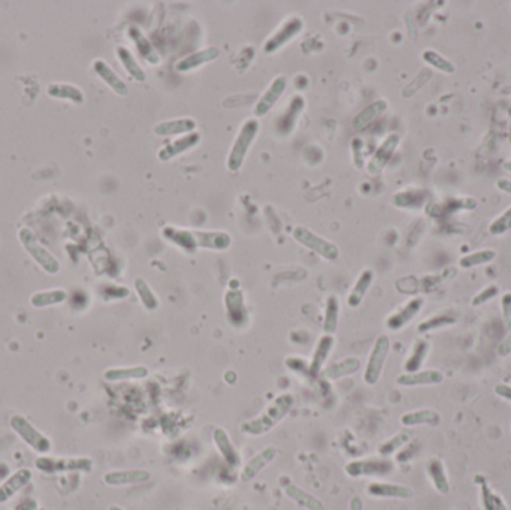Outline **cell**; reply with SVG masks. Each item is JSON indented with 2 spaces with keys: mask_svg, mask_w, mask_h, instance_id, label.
<instances>
[{
  "mask_svg": "<svg viewBox=\"0 0 511 510\" xmlns=\"http://www.w3.org/2000/svg\"><path fill=\"white\" fill-rule=\"evenodd\" d=\"M161 233L169 242H172V244L183 248L187 253H194L198 248L226 250L232 244V238L226 232L190 231L166 226Z\"/></svg>",
  "mask_w": 511,
  "mask_h": 510,
  "instance_id": "cell-1",
  "label": "cell"
},
{
  "mask_svg": "<svg viewBox=\"0 0 511 510\" xmlns=\"http://www.w3.org/2000/svg\"><path fill=\"white\" fill-rule=\"evenodd\" d=\"M293 404H295L293 395L289 392L280 394L278 396H275L270 404H267V406L262 410V413H259L257 416L246 420V422H242V425L239 426L241 433L250 437H262L267 434L287 418L290 410L293 409Z\"/></svg>",
  "mask_w": 511,
  "mask_h": 510,
  "instance_id": "cell-2",
  "label": "cell"
},
{
  "mask_svg": "<svg viewBox=\"0 0 511 510\" xmlns=\"http://www.w3.org/2000/svg\"><path fill=\"white\" fill-rule=\"evenodd\" d=\"M259 131H261V123H259L257 118H250L241 126L237 138H235L229 156H227L226 160L227 169H229L231 173H238L241 166L244 165L247 153L251 145H253L256 136L259 135Z\"/></svg>",
  "mask_w": 511,
  "mask_h": 510,
  "instance_id": "cell-3",
  "label": "cell"
},
{
  "mask_svg": "<svg viewBox=\"0 0 511 510\" xmlns=\"http://www.w3.org/2000/svg\"><path fill=\"white\" fill-rule=\"evenodd\" d=\"M389 352H391V338L386 334L378 335L376 338L374 346H372L363 371V382L368 386H374L380 382Z\"/></svg>",
  "mask_w": 511,
  "mask_h": 510,
  "instance_id": "cell-4",
  "label": "cell"
},
{
  "mask_svg": "<svg viewBox=\"0 0 511 510\" xmlns=\"http://www.w3.org/2000/svg\"><path fill=\"white\" fill-rule=\"evenodd\" d=\"M291 237H293L299 244L306 247L308 250H311V252L322 256L323 259H326V261H337L339 257V248L334 242L320 237L319 233L305 228V226H296L293 232H291Z\"/></svg>",
  "mask_w": 511,
  "mask_h": 510,
  "instance_id": "cell-5",
  "label": "cell"
},
{
  "mask_svg": "<svg viewBox=\"0 0 511 510\" xmlns=\"http://www.w3.org/2000/svg\"><path fill=\"white\" fill-rule=\"evenodd\" d=\"M11 426L12 430L18 434L20 439L27 444L29 448L36 450L38 453H48L51 450V442L47 439V435L40 433L38 428L30 424V420H27L21 415H14L11 416Z\"/></svg>",
  "mask_w": 511,
  "mask_h": 510,
  "instance_id": "cell-6",
  "label": "cell"
},
{
  "mask_svg": "<svg viewBox=\"0 0 511 510\" xmlns=\"http://www.w3.org/2000/svg\"><path fill=\"white\" fill-rule=\"evenodd\" d=\"M20 240L23 242L24 248L27 250V253L34 257V261L47 271L48 274H55L60 270V264L57 259L48 252V250L40 246V242L35 238L34 233H31L29 229H21L20 231Z\"/></svg>",
  "mask_w": 511,
  "mask_h": 510,
  "instance_id": "cell-7",
  "label": "cell"
},
{
  "mask_svg": "<svg viewBox=\"0 0 511 510\" xmlns=\"http://www.w3.org/2000/svg\"><path fill=\"white\" fill-rule=\"evenodd\" d=\"M93 463L88 458H47L42 457L36 461L38 470L44 473H57V472H75V470H86L88 472L92 468Z\"/></svg>",
  "mask_w": 511,
  "mask_h": 510,
  "instance_id": "cell-8",
  "label": "cell"
},
{
  "mask_svg": "<svg viewBox=\"0 0 511 510\" xmlns=\"http://www.w3.org/2000/svg\"><path fill=\"white\" fill-rule=\"evenodd\" d=\"M393 472V464L389 459H358L345 466V473L350 477L386 476Z\"/></svg>",
  "mask_w": 511,
  "mask_h": 510,
  "instance_id": "cell-9",
  "label": "cell"
},
{
  "mask_svg": "<svg viewBox=\"0 0 511 510\" xmlns=\"http://www.w3.org/2000/svg\"><path fill=\"white\" fill-rule=\"evenodd\" d=\"M302 29H304V21L301 18H298V17L289 18L270 39L266 40L263 51L266 54H271L280 50V48H283L287 42H290L291 39H295L299 34H301Z\"/></svg>",
  "mask_w": 511,
  "mask_h": 510,
  "instance_id": "cell-10",
  "label": "cell"
},
{
  "mask_svg": "<svg viewBox=\"0 0 511 510\" xmlns=\"http://www.w3.org/2000/svg\"><path fill=\"white\" fill-rule=\"evenodd\" d=\"M278 453L280 450L275 446H266L261 452H257L256 455L251 457L244 464V467L241 468L239 479L242 482H251L256 476L261 474V472L265 470V468L270 466L275 458L278 457Z\"/></svg>",
  "mask_w": 511,
  "mask_h": 510,
  "instance_id": "cell-11",
  "label": "cell"
},
{
  "mask_svg": "<svg viewBox=\"0 0 511 510\" xmlns=\"http://www.w3.org/2000/svg\"><path fill=\"white\" fill-rule=\"evenodd\" d=\"M399 141H401L399 135L391 133L383 142L380 144V147L376 150V153L372 155L371 160L368 162L367 169H368V173L371 175H378L381 171H383L386 165L393 157L397 145H399Z\"/></svg>",
  "mask_w": 511,
  "mask_h": 510,
  "instance_id": "cell-12",
  "label": "cell"
},
{
  "mask_svg": "<svg viewBox=\"0 0 511 510\" xmlns=\"http://www.w3.org/2000/svg\"><path fill=\"white\" fill-rule=\"evenodd\" d=\"M396 385L402 387L435 386L444 382V373L440 370H419L412 373H402L396 377Z\"/></svg>",
  "mask_w": 511,
  "mask_h": 510,
  "instance_id": "cell-13",
  "label": "cell"
},
{
  "mask_svg": "<svg viewBox=\"0 0 511 510\" xmlns=\"http://www.w3.org/2000/svg\"><path fill=\"white\" fill-rule=\"evenodd\" d=\"M151 479V473L144 468H127V470H112L103 474V482L108 487H127L140 485Z\"/></svg>",
  "mask_w": 511,
  "mask_h": 510,
  "instance_id": "cell-14",
  "label": "cell"
},
{
  "mask_svg": "<svg viewBox=\"0 0 511 510\" xmlns=\"http://www.w3.org/2000/svg\"><path fill=\"white\" fill-rule=\"evenodd\" d=\"M286 86H287V79L284 75L274 78V81L270 84V87L266 88V92L261 96V99L257 101L256 107L253 110L254 116L256 117H265L267 112H270L275 107V103L278 102V99L281 98V94L284 93V90H286Z\"/></svg>",
  "mask_w": 511,
  "mask_h": 510,
  "instance_id": "cell-15",
  "label": "cell"
},
{
  "mask_svg": "<svg viewBox=\"0 0 511 510\" xmlns=\"http://www.w3.org/2000/svg\"><path fill=\"white\" fill-rule=\"evenodd\" d=\"M361 368L362 362L358 356H347L344 359L337 361L334 364H330V366L324 367L320 376L324 380H328V382H337V380L356 374Z\"/></svg>",
  "mask_w": 511,
  "mask_h": 510,
  "instance_id": "cell-16",
  "label": "cell"
},
{
  "mask_svg": "<svg viewBox=\"0 0 511 510\" xmlns=\"http://www.w3.org/2000/svg\"><path fill=\"white\" fill-rule=\"evenodd\" d=\"M423 305H425V299L421 296H416V298L410 299L407 304L401 307L399 310L393 313L391 318L387 319V322H386L387 328L391 331H399V329L405 328L421 311Z\"/></svg>",
  "mask_w": 511,
  "mask_h": 510,
  "instance_id": "cell-17",
  "label": "cell"
},
{
  "mask_svg": "<svg viewBox=\"0 0 511 510\" xmlns=\"http://www.w3.org/2000/svg\"><path fill=\"white\" fill-rule=\"evenodd\" d=\"M213 440H214V444H215L218 453H220V457L223 458V461L227 466L233 467V468H237V467L241 466L239 453H238L237 448L233 446V442L231 440L229 433H227L223 426L214 428Z\"/></svg>",
  "mask_w": 511,
  "mask_h": 510,
  "instance_id": "cell-18",
  "label": "cell"
},
{
  "mask_svg": "<svg viewBox=\"0 0 511 510\" xmlns=\"http://www.w3.org/2000/svg\"><path fill=\"white\" fill-rule=\"evenodd\" d=\"M200 132H192L189 135H184L183 138H178V140H174L172 142L166 144L163 149H160L157 153V157L161 162H168L170 159H175L176 156L183 155V153L192 150L193 147L200 142Z\"/></svg>",
  "mask_w": 511,
  "mask_h": 510,
  "instance_id": "cell-19",
  "label": "cell"
},
{
  "mask_svg": "<svg viewBox=\"0 0 511 510\" xmlns=\"http://www.w3.org/2000/svg\"><path fill=\"white\" fill-rule=\"evenodd\" d=\"M369 497L374 498H411L412 489L410 487L392 482H371L367 487Z\"/></svg>",
  "mask_w": 511,
  "mask_h": 510,
  "instance_id": "cell-20",
  "label": "cell"
},
{
  "mask_svg": "<svg viewBox=\"0 0 511 510\" xmlns=\"http://www.w3.org/2000/svg\"><path fill=\"white\" fill-rule=\"evenodd\" d=\"M334 344H335L334 335L323 334L320 337L317 346H315V349H314L313 358L310 361L308 373H310L311 376H319L322 373V370L326 367V362L332 353V349H334Z\"/></svg>",
  "mask_w": 511,
  "mask_h": 510,
  "instance_id": "cell-21",
  "label": "cell"
},
{
  "mask_svg": "<svg viewBox=\"0 0 511 510\" xmlns=\"http://www.w3.org/2000/svg\"><path fill=\"white\" fill-rule=\"evenodd\" d=\"M196 121L193 118H175L169 121H161L154 126V133L157 136H175V135H189L196 131Z\"/></svg>",
  "mask_w": 511,
  "mask_h": 510,
  "instance_id": "cell-22",
  "label": "cell"
},
{
  "mask_svg": "<svg viewBox=\"0 0 511 510\" xmlns=\"http://www.w3.org/2000/svg\"><path fill=\"white\" fill-rule=\"evenodd\" d=\"M387 110V102L384 99H377L374 102H371L368 107H365L361 112H358L352 121L353 129L356 132H362L367 129L372 121L377 120L380 116H383Z\"/></svg>",
  "mask_w": 511,
  "mask_h": 510,
  "instance_id": "cell-23",
  "label": "cell"
},
{
  "mask_svg": "<svg viewBox=\"0 0 511 510\" xmlns=\"http://www.w3.org/2000/svg\"><path fill=\"white\" fill-rule=\"evenodd\" d=\"M284 494H286V497L293 501L295 505L305 510H324V505L320 498L313 496L311 492L296 487L293 483H289L284 487Z\"/></svg>",
  "mask_w": 511,
  "mask_h": 510,
  "instance_id": "cell-24",
  "label": "cell"
},
{
  "mask_svg": "<svg viewBox=\"0 0 511 510\" xmlns=\"http://www.w3.org/2000/svg\"><path fill=\"white\" fill-rule=\"evenodd\" d=\"M218 55H220V51H218V48L208 47V48H205V50H200L198 53H193V54L187 55V58L181 59L180 62L176 63L175 69L178 72H190L193 69H198L200 66H204V64L218 59Z\"/></svg>",
  "mask_w": 511,
  "mask_h": 510,
  "instance_id": "cell-25",
  "label": "cell"
},
{
  "mask_svg": "<svg viewBox=\"0 0 511 510\" xmlns=\"http://www.w3.org/2000/svg\"><path fill=\"white\" fill-rule=\"evenodd\" d=\"M441 422V415L434 409H419L404 413L401 416V424L407 428L420 425H438Z\"/></svg>",
  "mask_w": 511,
  "mask_h": 510,
  "instance_id": "cell-26",
  "label": "cell"
},
{
  "mask_svg": "<svg viewBox=\"0 0 511 510\" xmlns=\"http://www.w3.org/2000/svg\"><path fill=\"white\" fill-rule=\"evenodd\" d=\"M374 271L372 270H363L358 280H356L354 286L352 288L350 294H348L347 296V304L348 307H352V309H358V307L362 304L365 295H367V292L369 290L372 281H374Z\"/></svg>",
  "mask_w": 511,
  "mask_h": 510,
  "instance_id": "cell-27",
  "label": "cell"
},
{
  "mask_svg": "<svg viewBox=\"0 0 511 510\" xmlns=\"http://www.w3.org/2000/svg\"><path fill=\"white\" fill-rule=\"evenodd\" d=\"M148 368L145 366L135 367H116L105 370L103 379L107 382H127V380H141L148 376Z\"/></svg>",
  "mask_w": 511,
  "mask_h": 510,
  "instance_id": "cell-28",
  "label": "cell"
},
{
  "mask_svg": "<svg viewBox=\"0 0 511 510\" xmlns=\"http://www.w3.org/2000/svg\"><path fill=\"white\" fill-rule=\"evenodd\" d=\"M31 479V472L27 470V468H23V470H18L17 473H14L10 479L3 482L2 487H0V503H6L8 500L12 498L15 494L21 491Z\"/></svg>",
  "mask_w": 511,
  "mask_h": 510,
  "instance_id": "cell-29",
  "label": "cell"
},
{
  "mask_svg": "<svg viewBox=\"0 0 511 510\" xmlns=\"http://www.w3.org/2000/svg\"><path fill=\"white\" fill-rule=\"evenodd\" d=\"M129 36L135 42L136 50L142 55V59L147 60L150 64H159L160 63V55L157 53L156 48L153 47V44L148 40V38L145 36L142 31L137 27H131L129 29Z\"/></svg>",
  "mask_w": 511,
  "mask_h": 510,
  "instance_id": "cell-30",
  "label": "cell"
},
{
  "mask_svg": "<svg viewBox=\"0 0 511 510\" xmlns=\"http://www.w3.org/2000/svg\"><path fill=\"white\" fill-rule=\"evenodd\" d=\"M93 68L96 71V74L99 75L117 94L120 96L127 94V86L125 84V81L120 79V77L103 60H96L93 63Z\"/></svg>",
  "mask_w": 511,
  "mask_h": 510,
  "instance_id": "cell-31",
  "label": "cell"
},
{
  "mask_svg": "<svg viewBox=\"0 0 511 510\" xmlns=\"http://www.w3.org/2000/svg\"><path fill=\"white\" fill-rule=\"evenodd\" d=\"M226 307H227V314H229V319L235 325H238L239 322L246 319V304H244V296L239 292V290H229L226 294Z\"/></svg>",
  "mask_w": 511,
  "mask_h": 510,
  "instance_id": "cell-32",
  "label": "cell"
},
{
  "mask_svg": "<svg viewBox=\"0 0 511 510\" xmlns=\"http://www.w3.org/2000/svg\"><path fill=\"white\" fill-rule=\"evenodd\" d=\"M341 304L337 295H330L326 299V309H324V320H323V333L328 335H334L338 329L339 323Z\"/></svg>",
  "mask_w": 511,
  "mask_h": 510,
  "instance_id": "cell-33",
  "label": "cell"
},
{
  "mask_svg": "<svg viewBox=\"0 0 511 510\" xmlns=\"http://www.w3.org/2000/svg\"><path fill=\"white\" fill-rule=\"evenodd\" d=\"M429 349H431V346H429L426 340H417L415 346H412V350L408 356V359L404 364L405 373H412V371L421 370V366H423Z\"/></svg>",
  "mask_w": 511,
  "mask_h": 510,
  "instance_id": "cell-34",
  "label": "cell"
},
{
  "mask_svg": "<svg viewBox=\"0 0 511 510\" xmlns=\"http://www.w3.org/2000/svg\"><path fill=\"white\" fill-rule=\"evenodd\" d=\"M117 55H118L121 64H123L129 75H131L135 81H141V83H142V81H145L147 75H145L144 69L140 66V63L136 62L135 55L131 51H129L127 48L118 47L117 48Z\"/></svg>",
  "mask_w": 511,
  "mask_h": 510,
  "instance_id": "cell-35",
  "label": "cell"
},
{
  "mask_svg": "<svg viewBox=\"0 0 511 510\" xmlns=\"http://www.w3.org/2000/svg\"><path fill=\"white\" fill-rule=\"evenodd\" d=\"M133 285H135L136 294H137V296H140L141 303H142V305L145 307V309H147L148 311L157 310L159 305H160L159 298L156 296V294L153 292V289L150 288L148 283L145 281V279L136 277L135 281H133Z\"/></svg>",
  "mask_w": 511,
  "mask_h": 510,
  "instance_id": "cell-36",
  "label": "cell"
},
{
  "mask_svg": "<svg viewBox=\"0 0 511 510\" xmlns=\"http://www.w3.org/2000/svg\"><path fill=\"white\" fill-rule=\"evenodd\" d=\"M497 257V252L492 248H486V250H478V252H473L469 255H465L464 257L459 259V266L460 268H475V266L486 265L492 262L493 259Z\"/></svg>",
  "mask_w": 511,
  "mask_h": 510,
  "instance_id": "cell-37",
  "label": "cell"
},
{
  "mask_svg": "<svg viewBox=\"0 0 511 510\" xmlns=\"http://www.w3.org/2000/svg\"><path fill=\"white\" fill-rule=\"evenodd\" d=\"M421 59H423V62L429 64V66L443 72V74L450 75L454 71H456L454 64L449 59H445L444 55H441L440 53H436L434 50H425L423 53H421Z\"/></svg>",
  "mask_w": 511,
  "mask_h": 510,
  "instance_id": "cell-38",
  "label": "cell"
},
{
  "mask_svg": "<svg viewBox=\"0 0 511 510\" xmlns=\"http://www.w3.org/2000/svg\"><path fill=\"white\" fill-rule=\"evenodd\" d=\"M66 298V292L63 289H53V290H47V292H39L31 296V305L38 307V309H42V307L47 305H54V304H60L64 301Z\"/></svg>",
  "mask_w": 511,
  "mask_h": 510,
  "instance_id": "cell-39",
  "label": "cell"
},
{
  "mask_svg": "<svg viewBox=\"0 0 511 510\" xmlns=\"http://www.w3.org/2000/svg\"><path fill=\"white\" fill-rule=\"evenodd\" d=\"M428 473L431 476V479L435 485V488L440 492H447L449 491V483H447V477H445L444 473V467L443 463L438 459H434L429 463L428 466Z\"/></svg>",
  "mask_w": 511,
  "mask_h": 510,
  "instance_id": "cell-40",
  "label": "cell"
},
{
  "mask_svg": "<svg viewBox=\"0 0 511 510\" xmlns=\"http://www.w3.org/2000/svg\"><path fill=\"white\" fill-rule=\"evenodd\" d=\"M48 93L54 98H64V99H70L77 103H81L84 101V96L81 93L77 87L72 86H63V84H53L48 87Z\"/></svg>",
  "mask_w": 511,
  "mask_h": 510,
  "instance_id": "cell-41",
  "label": "cell"
},
{
  "mask_svg": "<svg viewBox=\"0 0 511 510\" xmlns=\"http://www.w3.org/2000/svg\"><path fill=\"white\" fill-rule=\"evenodd\" d=\"M411 437H412V433H410V431L397 433V434L393 437V439H391L389 442H386V443L381 444L380 449H378V452H380L381 455H383V457L391 455V453H393L395 450H397V449H399L401 446H404V444L407 443V442L411 439Z\"/></svg>",
  "mask_w": 511,
  "mask_h": 510,
  "instance_id": "cell-42",
  "label": "cell"
},
{
  "mask_svg": "<svg viewBox=\"0 0 511 510\" xmlns=\"http://www.w3.org/2000/svg\"><path fill=\"white\" fill-rule=\"evenodd\" d=\"M511 231V207H508L504 213L498 216L489 226V232L495 237L504 235Z\"/></svg>",
  "mask_w": 511,
  "mask_h": 510,
  "instance_id": "cell-43",
  "label": "cell"
},
{
  "mask_svg": "<svg viewBox=\"0 0 511 510\" xmlns=\"http://www.w3.org/2000/svg\"><path fill=\"white\" fill-rule=\"evenodd\" d=\"M432 78V72L429 69H423L420 72V74L411 81V83L404 88L402 92V98H411L412 94H416L421 87H423L429 79Z\"/></svg>",
  "mask_w": 511,
  "mask_h": 510,
  "instance_id": "cell-44",
  "label": "cell"
},
{
  "mask_svg": "<svg viewBox=\"0 0 511 510\" xmlns=\"http://www.w3.org/2000/svg\"><path fill=\"white\" fill-rule=\"evenodd\" d=\"M454 323L453 318H449V316H434V318L428 319L425 322H421L419 325V333H429V331H435L444 327H449Z\"/></svg>",
  "mask_w": 511,
  "mask_h": 510,
  "instance_id": "cell-45",
  "label": "cell"
},
{
  "mask_svg": "<svg viewBox=\"0 0 511 510\" xmlns=\"http://www.w3.org/2000/svg\"><path fill=\"white\" fill-rule=\"evenodd\" d=\"M498 294H499V288L497 285H490L488 288H484L480 294H477L473 298L471 305L473 307H478V305H482V304H486V303L489 301V299H493Z\"/></svg>",
  "mask_w": 511,
  "mask_h": 510,
  "instance_id": "cell-46",
  "label": "cell"
},
{
  "mask_svg": "<svg viewBox=\"0 0 511 510\" xmlns=\"http://www.w3.org/2000/svg\"><path fill=\"white\" fill-rule=\"evenodd\" d=\"M501 309H502V319H504V325L510 331L511 329V292L502 295Z\"/></svg>",
  "mask_w": 511,
  "mask_h": 510,
  "instance_id": "cell-47",
  "label": "cell"
},
{
  "mask_svg": "<svg viewBox=\"0 0 511 510\" xmlns=\"http://www.w3.org/2000/svg\"><path fill=\"white\" fill-rule=\"evenodd\" d=\"M497 353L501 358H508L511 355V329L508 331V334L501 340L497 346Z\"/></svg>",
  "mask_w": 511,
  "mask_h": 510,
  "instance_id": "cell-48",
  "label": "cell"
},
{
  "mask_svg": "<svg viewBox=\"0 0 511 510\" xmlns=\"http://www.w3.org/2000/svg\"><path fill=\"white\" fill-rule=\"evenodd\" d=\"M495 394L501 396V398H504V400L511 403V386L504 385V383L497 385V386H495Z\"/></svg>",
  "mask_w": 511,
  "mask_h": 510,
  "instance_id": "cell-49",
  "label": "cell"
},
{
  "mask_svg": "<svg viewBox=\"0 0 511 510\" xmlns=\"http://www.w3.org/2000/svg\"><path fill=\"white\" fill-rule=\"evenodd\" d=\"M497 188L502 192L508 193V195H511V180H508V178H498Z\"/></svg>",
  "mask_w": 511,
  "mask_h": 510,
  "instance_id": "cell-50",
  "label": "cell"
},
{
  "mask_svg": "<svg viewBox=\"0 0 511 510\" xmlns=\"http://www.w3.org/2000/svg\"><path fill=\"white\" fill-rule=\"evenodd\" d=\"M348 510H363V501L359 496H353L348 501Z\"/></svg>",
  "mask_w": 511,
  "mask_h": 510,
  "instance_id": "cell-51",
  "label": "cell"
},
{
  "mask_svg": "<svg viewBox=\"0 0 511 510\" xmlns=\"http://www.w3.org/2000/svg\"><path fill=\"white\" fill-rule=\"evenodd\" d=\"M502 169L507 173H511V160H506L504 164H502Z\"/></svg>",
  "mask_w": 511,
  "mask_h": 510,
  "instance_id": "cell-52",
  "label": "cell"
},
{
  "mask_svg": "<svg viewBox=\"0 0 511 510\" xmlns=\"http://www.w3.org/2000/svg\"><path fill=\"white\" fill-rule=\"evenodd\" d=\"M108 510H125V509H123V507H120V506H116V505H114V506H109Z\"/></svg>",
  "mask_w": 511,
  "mask_h": 510,
  "instance_id": "cell-53",
  "label": "cell"
},
{
  "mask_svg": "<svg viewBox=\"0 0 511 510\" xmlns=\"http://www.w3.org/2000/svg\"><path fill=\"white\" fill-rule=\"evenodd\" d=\"M510 144H511V108H510Z\"/></svg>",
  "mask_w": 511,
  "mask_h": 510,
  "instance_id": "cell-54",
  "label": "cell"
}]
</instances>
